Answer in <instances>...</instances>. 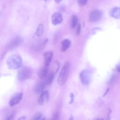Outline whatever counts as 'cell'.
<instances>
[{
  "instance_id": "6da1fadb",
  "label": "cell",
  "mask_w": 120,
  "mask_h": 120,
  "mask_svg": "<svg viewBox=\"0 0 120 120\" xmlns=\"http://www.w3.org/2000/svg\"><path fill=\"white\" fill-rule=\"evenodd\" d=\"M7 64L8 68L11 69H17L21 68L22 65V60L21 57L17 54L10 56L7 60Z\"/></svg>"
},
{
  "instance_id": "7a4b0ae2",
  "label": "cell",
  "mask_w": 120,
  "mask_h": 120,
  "mask_svg": "<svg viewBox=\"0 0 120 120\" xmlns=\"http://www.w3.org/2000/svg\"><path fill=\"white\" fill-rule=\"evenodd\" d=\"M69 68L70 64L68 62H66L63 65L59 74L58 83L60 85H62L66 82L68 76Z\"/></svg>"
},
{
  "instance_id": "3957f363",
  "label": "cell",
  "mask_w": 120,
  "mask_h": 120,
  "mask_svg": "<svg viewBox=\"0 0 120 120\" xmlns=\"http://www.w3.org/2000/svg\"><path fill=\"white\" fill-rule=\"evenodd\" d=\"M32 75L31 70L29 68H21L17 73V78L20 81H23L29 79Z\"/></svg>"
},
{
  "instance_id": "277c9868",
  "label": "cell",
  "mask_w": 120,
  "mask_h": 120,
  "mask_svg": "<svg viewBox=\"0 0 120 120\" xmlns=\"http://www.w3.org/2000/svg\"><path fill=\"white\" fill-rule=\"evenodd\" d=\"M91 73L88 69H84L80 74V78L82 83L84 85H87L90 82Z\"/></svg>"
},
{
  "instance_id": "5b68a950",
  "label": "cell",
  "mask_w": 120,
  "mask_h": 120,
  "mask_svg": "<svg viewBox=\"0 0 120 120\" xmlns=\"http://www.w3.org/2000/svg\"><path fill=\"white\" fill-rule=\"evenodd\" d=\"M22 95L23 94L22 92L15 93L10 98L9 101V105L10 106H13L19 103L22 99Z\"/></svg>"
},
{
  "instance_id": "8992f818",
  "label": "cell",
  "mask_w": 120,
  "mask_h": 120,
  "mask_svg": "<svg viewBox=\"0 0 120 120\" xmlns=\"http://www.w3.org/2000/svg\"><path fill=\"white\" fill-rule=\"evenodd\" d=\"M102 13L99 10H95L92 11L90 15V20L91 22H96L99 21L102 17Z\"/></svg>"
},
{
  "instance_id": "52a82bcc",
  "label": "cell",
  "mask_w": 120,
  "mask_h": 120,
  "mask_svg": "<svg viewBox=\"0 0 120 120\" xmlns=\"http://www.w3.org/2000/svg\"><path fill=\"white\" fill-rule=\"evenodd\" d=\"M49 93L47 90L42 92L38 98V103L39 105H43L46 103L49 100Z\"/></svg>"
},
{
  "instance_id": "ba28073f",
  "label": "cell",
  "mask_w": 120,
  "mask_h": 120,
  "mask_svg": "<svg viewBox=\"0 0 120 120\" xmlns=\"http://www.w3.org/2000/svg\"><path fill=\"white\" fill-rule=\"evenodd\" d=\"M63 21V18L61 15L58 12L54 13L52 16V22L54 25H58L61 23Z\"/></svg>"
},
{
  "instance_id": "9c48e42d",
  "label": "cell",
  "mask_w": 120,
  "mask_h": 120,
  "mask_svg": "<svg viewBox=\"0 0 120 120\" xmlns=\"http://www.w3.org/2000/svg\"><path fill=\"white\" fill-rule=\"evenodd\" d=\"M22 40L21 37H16L11 41L7 45V48L8 50L13 49L18 46L22 42Z\"/></svg>"
},
{
  "instance_id": "30bf717a",
  "label": "cell",
  "mask_w": 120,
  "mask_h": 120,
  "mask_svg": "<svg viewBox=\"0 0 120 120\" xmlns=\"http://www.w3.org/2000/svg\"><path fill=\"white\" fill-rule=\"evenodd\" d=\"M110 15L117 19H120V7H115L112 8L109 11Z\"/></svg>"
},
{
  "instance_id": "8fae6325",
  "label": "cell",
  "mask_w": 120,
  "mask_h": 120,
  "mask_svg": "<svg viewBox=\"0 0 120 120\" xmlns=\"http://www.w3.org/2000/svg\"><path fill=\"white\" fill-rule=\"evenodd\" d=\"M53 56V53L52 51L45 52L44 55L45 66L48 67L51 63Z\"/></svg>"
},
{
  "instance_id": "7c38bea8",
  "label": "cell",
  "mask_w": 120,
  "mask_h": 120,
  "mask_svg": "<svg viewBox=\"0 0 120 120\" xmlns=\"http://www.w3.org/2000/svg\"><path fill=\"white\" fill-rule=\"evenodd\" d=\"M48 71V67L45 66L44 68H41L38 73V75L40 79H45L46 75H47Z\"/></svg>"
},
{
  "instance_id": "4fadbf2b",
  "label": "cell",
  "mask_w": 120,
  "mask_h": 120,
  "mask_svg": "<svg viewBox=\"0 0 120 120\" xmlns=\"http://www.w3.org/2000/svg\"><path fill=\"white\" fill-rule=\"evenodd\" d=\"M46 85L44 82H41L37 84L35 88V91L37 94H40L43 92L45 86Z\"/></svg>"
},
{
  "instance_id": "5bb4252c",
  "label": "cell",
  "mask_w": 120,
  "mask_h": 120,
  "mask_svg": "<svg viewBox=\"0 0 120 120\" xmlns=\"http://www.w3.org/2000/svg\"><path fill=\"white\" fill-rule=\"evenodd\" d=\"M71 44V42L70 40L68 39H64L61 43L60 51L62 52H64L66 51L70 46Z\"/></svg>"
},
{
  "instance_id": "9a60e30c",
  "label": "cell",
  "mask_w": 120,
  "mask_h": 120,
  "mask_svg": "<svg viewBox=\"0 0 120 120\" xmlns=\"http://www.w3.org/2000/svg\"><path fill=\"white\" fill-rule=\"evenodd\" d=\"M54 77V72H52L50 73H49L48 75L47 74L46 77L45 78V79L44 81V82L45 83V84L49 85V84H51L52 82Z\"/></svg>"
},
{
  "instance_id": "2e32d148",
  "label": "cell",
  "mask_w": 120,
  "mask_h": 120,
  "mask_svg": "<svg viewBox=\"0 0 120 120\" xmlns=\"http://www.w3.org/2000/svg\"><path fill=\"white\" fill-rule=\"evenodd\" d=\"M78 22V18L77 16L74 15L72 16L71 21V27L72 28H74L77 25Z\"/></svg>"
},
{
  "instance_id": "e0dca14e",
  "label": "cell",
  "mask_w": 120,
  "mask_h": 120,
  "mask_svg": "<svg viewBox=\"0 0 120 120\" xmlns=\"http://www.w3.org/2000/svg\"><path fill=\"white\" fill-rule=\"evenodd\" d=\"M43 31V26L42 24H39L36 30L35 34L37 36H41L42 35Z\"/></svg>"
},
{
  "instance_id": "ac0fdd59",
  "label": "cell",
  "mask_w": 120,
  "mask_h": 120,
  "mask_svg": "<svg viewBox=\"0 0 120 120\" xmlns=\"http://www.w3.org/2000/svg\"><path fill=\"white\" fill-rule=\"evenodd\" d=\"M42 115L39 112H37L35 114L32 119L33 120H40L42 119Z\"/></svg>"
},
{
  "instance_id": "d6986e66",
  "label": "cell",
  "mask_w": 120,
  "mask_h": 120,
  "mask_svg": "<svg viewBox=\"0 0 120 120\" xmlns=\"http://www.w3.org/2000/svg\"><path fill=\"white\" fill-rule=\"evenodd\" d=\"M77 1H78V4L80 6H83L87 4L88 0H77Z\"/></svg>"
},
{
  "instance_id": "ffe728a7",
  "label": "cell",
  "mask_w": 120,
  "mask_h": 120,
  "mask_svg": "<svg viewBox=\"0 0 120 120\" xmlns=\"http://www.w3.org/2000/svg\"><path fill=\"white\" fill-rule=\"evenodd\" d=\"M14 115H15V113L14 112H10L7 115V117L6 119L7 120H11L14 117Z\"/></svg>"
},
{
  "instance_id": "44dd1931",
  "label": "cell",
  "mask_w": 120,
  "mask_h": 120,
  "mask_svg": "<svg viewBox=\"0 0 120 120\" xmlns=\"http://www.w3.org/2000/svg\"><path fill=\"white\" fill-rule=\"evenodd\" d=\"M81 26L80 24H78L77 25V29H76V34L79 35L81 32Z\"/></svg>"
},
{
  "instance_id": "7402d4cb",
  "label": "cell",
  "mask_w": 120,
  "mask_h": 120,
  "mask_svg": "<svg viewBox=\"0 0 120 120\" xmlns=\"http://www.w3.org/2000/svg\"><path fill=\"white\" fill-rule=\"evenodd\" d=\"M70 98H71V99H70V104H72L73 101H74V94L71 93L70 95Z\"/></svg>"
},
{
  "instance_id": "603a6c76",
  "label": "cell",
  "mask_w": 120,
  "mask_h": 120,
  "mask_svg": "<svg viewBox=\"0 0 120 120\" xmlns=\"http://www.w3.org/2000/svg\"><path fill=\"white\" fill-rule=\"evenodd\" d=\"M58 117H59V115L57 113H54L53 116V119L54 120H57L58 119Z\"/></svg>"
},
{
  "instance_id": "cb8c5ba5",
  "label": "cell",
  "mask_w": 120,
  "mask_h": 120,
  "mask_svg": "<svg viewBox=\"0 0 120 120\" xmlns=\"http://www.w3.org/2000/svg\"><path fill=\"white\" fill-rule=\"evenodd\" d=\"M116 69L118 72H120V64L117 66V67L116 68Z\"/></svg>"
},
{
  "instance_id": "d4e9b609",
  "label": "cell",
  "mask_w": 120,
  "mask_h": 120,
  "mask_svg": "<svg viewBox=\"0 0 120 120\" xmlns=\"http://www.w3.org/2000/svg\"><path fill=\"white\" fill-rule=\"evenodd\" d=\"M114 78H115V76H114V75H112V77L111 78V79L110 80L109 83H111V82H112L113 80L114 79Z\"/></svg>"
},
{
  "instance_id": "484cf974",
  "label": "cell",
  "mask_w": 120,
  "mask_h": 120,
  "mask_svg": "<svg viewBox=\"0 0 120 120\" xmlns=\"http://www.w3.org/2000/svg\"><path fill=\"white\" fill-rule=\"evenodd\" d=\"M62 0H54V1L56 2L57 3H59Z\"/></svg>"
},
{
  "instance_id": "4316f807",
  "label": "cell",
  "mask_w": 120,
  "mask_h": 120,
  "mask_svg": "<svg viewBox=\"0 0 120 120\" xmlns=\"http://www.w3.org/2000/svg\"><path fill=\"white\" fill-rule=\"evenodd\" d=\"M25 119V118L24 117H21V118H20L19 119V120H24V119Z\"/></svg>"
},
{
  "instance_id": "83f0119b",
  "label": "cell",
  "mask_w": 120,
  "mask_h": 120,
  "mask_svg": "<svg viewBox=\"0 0 120 120\" xmlns=\"http://www.w3.org/2000/svg\"></svg>"
}]
</instances>
